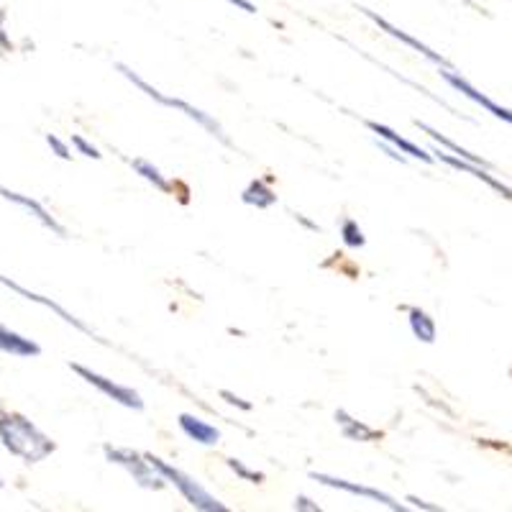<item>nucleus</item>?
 Returning <instances> with one entry per match:
<instances>
[{"label":"nucleus","mask_w":512,"mask_h":512,"mask_svg":"<svg viewBox=\"0 0 512 512\" xmlns=\"http://www.w3.org/2000/svg\"><path fill=\"white\" fill-rule=\"evenodd\" d=\"M359 11L364 13V16H369V18H372L374 24L379 26V29H382V31H387V34H390V36H395V39H400L402 44H408V47H413L415 52H420V54H423L425 59H431V62L441 64V67H448L446 57H441V54H438V52H433L431 47H425L423 41H420V39H415V36H410L408 31L397 29V26H392L390 21H384L382 16H377V13H374V11H369V8H359Z\"/></svg>","instance_id":"9"},{"label":"nucleus","mask_w":512,"mask_h":512,"mask_svg":"<svg viewBox=\"0 0 512 512\" xmlns=\"http://www.w3.org/2000/svg\"><path fill=\"white\" fill-rule=\"evenodd\" d=\"M221 397H223V400L228 402V405H233V408L251 410V402H246L244 397H239V395H233V392H228V390H221Z\"/></svg>","instance_id":"25"},{"label":"nucleus","mask_w":512,"mask_h":512,"mask_svg":"<svg viewBox=\"0 0 512 512\" xmlns=\"http://www.w3.org/2000/svg\"><path fill=\"white\" fill-rule=\"evenodd\" d=\"M295 510H308V512H320V505L318 502H313L310 500V497H305V495H297L295 497Z\"/></svg>","instance_id":"26"},{"label":"nucleus","mask_w":512,"mask_h":512,"mask_svg":"<svg viewBox=\"0 0 512 512\" xmlns=\"http://www.w3.org/2000/svg\"><path fill=\"white\" fill-rule=\"evenodd\" d=\"M433 154H436L438 162L448 164V167H454V169H461V172H466V175H472L477 177V180H482L484 185H489L495 192H500L502 198L512 200V187L502 185L500 180H497L495 175H489V169L487 167H479V164H472V162H466V159L456 157V154H448L443 152V149H433Z\"/></svg>","instance_id":"8"},{"label":"nucleus","mask_w":512,"mask_h":512,"mask_svg":"<svg viewBox=\"0 0 512 512\" xmlns=\"http://www.w3.org/2000/svg\"><path fill=\"white\" fill-rule=\"evenodd\" d=\"M341 239H344L349 249H361V246L367 244V236H364V231H361L354 218H344V223H341Z\"/></svg>","instance_id":"20"},{"label":"nucleus","mask_w":512,"mask_h":512,"mask_svg":"<svg viewBox=\"0 0 512 512\" xmlns=\"http://www.w3.org/2000/svg\"><path fill=\"white\" fill-rule=\"evenodd\" d=\"M3 487H6V484H3V477H0V489H3Z\"/></svg>","instance_id":"30"},{"label":"nucleus","mask_w":512,"mask_h":512,"mask_svg":"<svg viewBox=\"0 0 512 512\" xmlns=\"http://www.w3.org/2000/svg\"><path fill=\"white\" fill-rule=\"evenodd\" d=\"M441 77L448 82V85H451V88L459 90V93L464 95V98H469V100H472V103L482 105L484 111L492 113V116H495V118H500V121L510 123V126H512V111H510V108H502V105H497L492 98H487V95H484V93H479V90L474 88L472 82L464 80V77H461L459 72H454V70H448V67H443Z\"/></svg>","instance_id":"7"},{"label":"nucleus","mask_w":512,"mask_h":512,"mask_svg":"<svg viewBox=\"0 0 512 512\" xmlns=\"http://www.w3.org/2000/svg\"><path fill=\"white\" fill-rule=\"evenodd\" d=\"M295 221H300V223H303L305 228H310V231H320V228L315 226L313 221H308V218H305V216H300V213H295Z\"/></svg>","instance_id":"29"},{"label":"nucleus","mask_w":512,"mask_h":512,"mask_svg":"<svg viewBox=\"0 0 512 512\" xmlns=\"http://www.w3.org/2000/svg\"><path fill=\"white\" fill-rule=\"evenodd\" d=\"M336 423H338V428H341V433H344V438H349V441L369 443V441H379V438H382V433L374 431V428H369V425L361 423V420H354L349 413H346V410H336Z\"/></svg>","instance_id":"15"},{"label":"nucleus","mask_w":512,"mask_h":512,"mask_svg":"<svg viewBox=\"0 0 512 512\" xmlns=\"http://www.w3.org/2000/svg\"><path fill=\"white\" fill-rule=\"evenodd\" d=\"M0 285L11 287L13 292H18V295H24L26 300H31V303H39V305H44V308H49V310H52V313H57L59 318L64 320V323H70V326L80 328V331H85V333H93V331H90L88 326H85V323H82V320H77L75 315H72V313H67V310H64V308H59V305H57V303H52V300H49V297H41V295H36V292L26 290V287L16 285V282H11V280H8V277H3V274H0Z\"/></svg>","instance_id":"13"},{"label":"nucleus","mask_w":512,"mask_h":512,"mask_svg":"<svg viewBox=\"0 0 512 512\" xmlns=\"http://www.w3.org/2000/svg\"><path fill=\"white\" fill-rule=\"evenodd\" d=\"M0 351H6V354L13 356H39L41 354V346L31 338L21 336V333L11 331L0 323Z\"/></svg>","instance_id":"14"},{"label":"nucleus","mask_w":512,"mask_h":512,"mask_svg":"<svg viewBox=\"0 0 512 512\" xmlns=\"http://www.w3.org/2000/svg\"><path fill=\"white\" fill-rule=\"evenodd\" d=\"M310 479L320 482L323 487H331V489H338V492H349V495L379 502V505H384L387 510H392V512L408 510V505H402V502H397L392 495H387V492H382V489L367 487V484H356V482H349V479H338V477H331V474H323V472H310Z\"/></svg>","instance_id":"6"},{"label":"nucleus","mask_w":512,"mask_h":512,"mask_svg":"<svg viewBox=\"0 0 512 512\" xmlns=\"http://www.w3.org/2000/svg\"><path fill=\"white\" fill-rule=\"evenodd\" d=\"M177 423H180L182 433H185L190 441L200 443V446H218V441H221V431H218L216 425H210L208 420L198 418V415L182 413L180 418H177Z\"/></svg>","instance_id":"10"},{"label":"nucleus","mask_w":512,"mask_h":512,"mask_svg":"<svg viewBox=\"0 0 512 512\" xmlns=\"http://www.w3.org/2000/svg\"><path fill=\"white\" fill-rule=\"evenodd\" d=\"M408 323H410V331H413V336L418 338V341H423V344H433V341H436V333H438L436 331V320L425 313V310L410 308L408 310Z\"/></svg>","instance_id":"18"},{"label":"nucleus","mask_w":512,"mask_h":512,"mask_svg":"<svg viewBox=\"0 0 512 512\" xmlns=\"http://www.w3.org/2000/svg\"><path fill=\"white\" fill-rule=\"evenodd\" d=\"M103 454L111 464L123 466L134 477V482H139L144 489H164L169 484L157 466H152V461L146 459V454H139L134 448H118L111 446V443H105Z\"/></svg>","instance_id":"4"},{"label":"nucleus","mask_w":512,"mask_h":512,"mask_svg":"<svg viewBox=\"0 0 512 512\" xmlns=\"http://www.w3.org/2000/svg\"><path fill=\"white\" fill-rule=\"evenodd\" d=\"M146 459L152 461V466H157L159 472H162V477L167 479L169 484H175V487L180 489V495L185 497L192 507H198V510H203V512H228V507L223 505L221 500H216V497L210 495L208 489L200 487V482H195L190 474L180 472L177 466L167 464V461H162L159 456L146 454Z\"/></svg>","instance_id":"3"},{"label":"nucleus","mask_w":512,"mask_h":512,"mask_svg":"<svg viewBox=\"0 0 512 512\" xmlns=\"http://www.w3.org/2000/svg\"><path fill=\"white\" fill-rule=\"evenodd\" d=\"M367 128H369V131H374V134H377L379 139L390 141V144L395 146L397 152L408 154V157H413V159H420V162H425V164H433V162H436V157H433V154H428V152H425V149H420V146H415L413 141L402 139V136L397 134V131H392V128H390V126H384V123L367 121Z\"/></svg>","instance_id":"11"},{"label":"nucleus","mask_w":512,"mask_h":512,"mask_svg":"<svg viewBox=\"0 0 512 512\" xmlns=\"http://www.w3.org/2000/svg\"><path fill=\"white\" fill-rule=\"evenodd\" d=\"M131 167H134L136 175L144 177V180L149 182V185L157 187L159 192H169V190H172V185H169V182H167V177H164L162 172H159V167H154V164L149 162V159H131Z\"/></svg>","instance_id":"19"},{"label":"nucleus","mask_w":512,"mask_h":512,"mask_svg":"<svg viewBox=\"0 0 512 512\" xmlns=\"http://www.w3.org/2000/svg\"><path fill=\"white\" fill-rule=\"evenodd\" d=\"M72 146H75V149L82 154V157H90V159H100V157H103V154H100L98 149H95V146L90 144L88 139H82L80 134L72 136Z\"/></svg>","instance_id":"22"},{"label":"nucleus","mask_w":512,"mask_h":512,"mask_svg":"<svg viewBox=\"0 0 512 512\" xmlns=\"http://www.w3.org/2000/svg\"><path fill=\"white\" fill-rule=\"evenodd\" d=\"M47 144L52 146V152L57 154L59 159H64V162H67V159H72V154H70V146L64 144L62 139H57V136H54V134H47Z\"/></svg>","instance_id":"23"},{"label":"nucleus","mask_w":512,"mask_h":512,"mask_svg":"<svg viewBox=\"0 0 512 512\" xmlns=\"http://www.w3.org/2000/svg\"><path fill=\"white\" fill-rule=\"evenodd\" d=\"M408 502H410V505H413V507H418V510H431V512L441 510V507L433 505V502H425V500H420V497H413V495L408 497Z\"/></svg>","instance_id":"27"},{"label":"nucleus","mask_w":512,"mask_h":512,"mask_svg":"<svg viewBox=\"0 0 512 512\" xmlns=\"http://www.w3.org/2000/svg\"><path fill=\"white\" fill-rule=\"evenodd\" d=\"M0 443L8 454L24 464H39L57 448V443L47 433H41L29 418L8 410H0Z\"/></svg>","instance_id":"1"},{"label":"nucleus","mask_w":512,"mask_h":512,"mask_svg":"<svg viewBox=\"0 0 512 512\" xmlns=\"http://www.w3.org/2000/svg\"><path fill=\"white\" fill-rule=\"evenodd\" d=\"M228 469H231L233 474L239 479H244V482H251V484H262L264 482V474L256 472V469H249V466L244 464L241 459H226Z\"/></svg>","instance_id":"21"},{"label":"nucleus","mask_w":512,"mask_h":512,"mask_svg":"<svg viewBox=\"0 0 512 512\" xmlns=\"http://www.w3.org/2000/svg\"><path fill=\"white\" fill-rule=\"evenodd\" d=\"M415 126H418L420 131H423V134H428V136H431V139L436 141L438 146H443V149H448V152H454L456 157L466 159V162H472V164H479V167H487V169H492V162H487V159H484V157H479V154H472V152H469V149H461L459 144H454V141L448 139V136H443L441 131H436V128H433V126H428V123H423V121H415Z\"/></svg>","instance_id":"16"},{"label":"nucleus","mask_w":512,"mask_h":512,"mask_svg":"<svg viewBox=\"0 0 512 512\" xmlns=\"http://www.w3.org/2000/svg\"><path fill=\"white\" fill-rule=\"evenodd\" d=\"M226 3H231V6L241 8V11H246V13H256V6L254 3H249V0H226Z\"/></svg>","instance_id":"28"},{"label":"nucleus","mask_w":512,"mask_h":512,"mask_svg":"<svg viewBox=\"0 0 512 512\" xmlns=\"http://www.w3.org/2000/svg\"><path fill=\"white\" fill-rule=\"evenodd\" d=\"M241 200H244L246 205H251V208L267 210L277 203V195H274V190L269 187V182L251 180L249 185H246V190L241 192Z\"/></svg>","instance_id":"17"},{"label":"nucleus","mask_w":512,"mask_h":512,"mask_svg":"<svg viewBox=\"0 0 512 512\" xmlns=\"http://www.w3.org/2000/svg\"><path fill=\"white\" fill-rule=\"evenodd\" d=\"M0 49L3 52H13V41L6 34V11H0Z\"/></svg>","instance_id":"24"},{"label":"nucleus","mask_w":512,"mask_h":512,"mask_svg":"<svg viewBox=\"0 0 512 512\" xmlns=\"http://www.w3.org/2000/svg\"><path fill=\"white\" fill-rule=\"evenodd\" d=\"M70 369L77 374V377H82L88 384H93L95 390L103 392L105 397H111V400H116L118 405H123V408L144 410V400H141V395L134 390V387H126V384L113 382V379L103 377V374L93 372V369H88V367H82V364H72V361H70Z\"/></svg>","instance_id":"5"},{"label":"nucleus","mask_w":512,"mask_h":512,"mask_svg":"<svg viewBox=\"0 0 512 512\" xmlns=\"http://www.w3.org/2000/svg\"><path fill=\"white\" fill-rule=\"evenodd\" d=\"M0 198H6L8 203H16L18 208L29 210L31 216L39 218L41 226H47L49 231H54V233H57V236H62V239H64V236H67L64 226H59V223L54 221V216H49V210L44 208V205H41V203H36L34 198H26V195H21V192L6 190V187H0Z\"/></svg>","instance_id":"12"},{"label":"nucleus","mask_w":512,"mask_h":512,"mask_svg":"<svg viewBox=\"0 0 512 512\" xmlns=\"http://www.w3.org/2000/svg\"><path fill=\"white\" fill-rule=\"evenodd\" d=\"M116 70L121 72V75L126 77L128 82H134L136 88H139L141 93L146 95V98H152L154 103H159V105H167V108H175V111L185 113V116L190 118V121H195V123H198V126H203L205 131H208V134H213V136H216V139H221L223 144H231V141H228V136L223 134L221 123H218L216 118L210 116V113L200 111V108H195V105L185 103V100H180V98H172V95H164V93H159L157 88H152V85H149V82H146V80H141V77L136 75V72L131 70V67H126V64H116Z\"/></svg>","instance_id":"2"}]
</instances>
